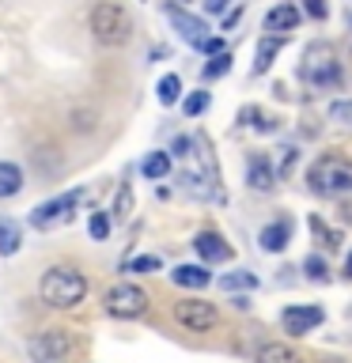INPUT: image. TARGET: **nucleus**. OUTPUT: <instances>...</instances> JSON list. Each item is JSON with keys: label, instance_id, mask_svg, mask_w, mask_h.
Instances as JSON below:
<instances>
[{"label": "nucleus", "instance_id": "obj_9", "mask_svg": "<svg viewBox=\"0 0 352 363\" xmlns=\"http://www.w3.org/2000/svg\"><path fill=\"white\" fill-rule=\"evenodd\" d=\"M167 16H170V23H175V30L186 38L193 50H201L204 42L212 38L209 34V27H204V19H197V16H189V11H182V8H175V4H167Z\"/></svg>", "mask_w": 352, "mask_h": 363}, {"label": "nucleus", "instance_id": "obj_38", "mask_svg": "<svg viewBox=\"0 0 352 363\" xmlns=\"http://www.w3.org/2000/svg\"><path fill=\"white\" fill-rule=\"evenodd\" d=\"M345 280H352V254H348V261H345Z\"/></svg>", "mask_w": 352, "mask_h": 363}, {"label": "nucleus", "instance_id": "obj_16", "mask_svg": "<svg viewBox=\"0 0 352 363\" xmlns=\"http://www.w3.org/2000/svg\"><path fill=\"white\" fill-rule=\"evenodd\" d=\"M288 235H292V227L288 220H277V223H269V227H261V250H269V254H280L284 246H288Z\"/></svg>", "mask_w": 352, "mask_h": 363}, {"label": "nucleus", "instance_id": "obj_15", "mask_svg": "<svg viewBox=\"0 0 352 363\" xmlns=\"http://www.w3.org/2000/svg\"><path fill=\"white\" fill-rule=\"evenodd\" d=\"M280 50H284V38H277V34H265V38L258 42V57H254V68H250V72H254V76L269 72V68H273V57H277Z\"/></svg>", "mask_w": 352, "mask_h": 363}, {"label": "nucleus", "instance_id": "obj_20", "mask_svg": "<svg viewBox=\"0 0 352 363\" xmlns=\"http://www.w3.org/2000/svg\"><path fill=\"white\" fill-rule=\"evenodd\" d=\"M23 242V231H19V223H11V220H0V254L11 257L19 250Z\"/></svg>", "mask_w": 352, "mask_h": 363}, {"label": "nucleus", "instance_id": "obj_25", "mask_svg": "<svg viewBox=\"0 0 352 363\" xmlns=\"http://www.w3.org/2000/svg\"><path fill=\"white\" fill-rule=\"evenodd\" d=\"M227 68H231V50L227 53H216L209 65H204V79H220V76H227Z\"/></svg>", "mask_w": 352, "mask_h": 363}, {"label": "nucleus", "instance_id": "obj_34", "mask_svg": "<svg viewBox=\"0 0 352 363\" xmlns=\"http://www.w3.org/2000/svg\"><path fill=\"white\" fill-rule=\"evenodd\" d=\"M292 163H295V147H284V152H280V174H288V170H292Z\"/></svg>", "mask_w": 352, "mask_h": 363}, {"label": "nucleus", "instance_id": "obj_6", "mask_svg": "<svg viewBox=\"0 0 352 363\" xmlns=\"http://www.w3.org/2000/svg\"><path fill=\"white\" fill-rule=\"evenodd\" d=\"M84 201V189H72V193H61V197L38 204V208L31 212V227H38V231H50V227L72 220V208Z\"/></svg>", "mask_w": 352, "mask_h": 363}, {"label": "nucleus", "instance_id": "obj_24", "mask_svg": "<svg viewBox=\"0 0 352 363\" xmlns=\"http://www.w3.org/2000/svg\"><path fill=\"white\" fill-rule=\"evenodd\" d=\"M204 110H209V91H193V95L182 99V113H186V118H197Z\"/></svg>", "mask_w": 352, "mask_h": 363}, {"label": "nucleus", "instance_id": "obj_3", "mask_svg": "<svg viewBox=\"0 0 352 363\" xmlns=\"http://www.w3.org/2000/svg\"><path fill=\"white\" fill-rule=\"evenodd\" d=\"M91 34L102 42V45H121V42H129V34H133V19H129V11L118 8V4H110V0H102V4L91 8Z\"/></svg>", "mask_w": 352, "mask_h": 363}, {"label": "nucleus", "instance_id": "obj_4", "mask_svg": "<svg viewBox=\"0 0 352 363\" xmlns=\"http://www.w3.org/2000/svg\"><path fill=\"white\" fill-rule=\"evenodd\" d=\"M303 79L311 87H337L341 84V61H337V50L329 42L307 45V53H303Z\"/></svg>", "mask_w": 352, "mask_h": 363}, {"label": "nucleus", "instance_id": "obj_18", "mask_svg": "<svg viewBox=\"0 0 352 363\" xmlns=\"http://www.w3.org/2000/svg\"><path fill=\"white\" fill-rule=\"evenodd\" d=\"M23 189V170L8 159H0V197H16Z\"/></svg>", "mask_w": 352, "mask_h": 363}, {"label": "nucleus", "instance_id": "obj_29", "mask_svg": "<svg viewBox=\"0 0 352 363\" xmlns=\"http://www.w3.org/2000/svg\"><path fill=\"white\" fill-rule=\"evenodd\" d=\"M68 125H76L79 133H87V129H95V113H87V110H76V113H68Z\"/></svg>", "mask_w": 352, "mask_h": 363}, {"label": "nucleus", "instance_id": "obj_14", "mask_svg": "<svg viewBox=\"0 0 352 363\" xmlns=\"http://www.w3.org/2000/svg\"><path fill=\"white\" fill-rule=\"evenodd\" d=\"M258 363H303V356L284 340H269V345L258 348Z\"/></svg>", "mask_w": 352, "mask_h": 363}, {"label": "nucleus", "instance_id": "obj_10", "mask_svg": "<svg viewBox=\"0 0 352 363\" xmlns=\"http://www.w3.org/2000/svg\"><path fill=\"white\" fill-rule=\"evenodd\" d=\"M322 318H326V311L322 306H284V314H280V322H284V329L288 333H311L314 325H322Z\"/></svg>", "mask_w": 352, "mask_h": 363}, {"label": "nucleus", "instance_id": "obj_21", "mask_svg": "<svg viewBox=\"0 0 352 363\" xmlns=\"http://www.w3.org/2000/svg\"><path fill=\"white\" fill-rule=\"evenodd\" d=\"M155 95H159V102H163V106H175V102L182 99V79H178L175 72H167L163 79H159Z\"/></svg>", "mask_w": 352, "mask_h": 363}, {"label": "nucleus", "instance_id": "obj_5", "mask_svg": "<svg viewBox=\"0 0 352 363\" xmlns=\"http://www.w3.org/2000/svg\"><path fill=\"white\" fill-rule=\"evenodd\" d=\"M175 322L189 333H209V329L220 325V311L204 299H178L175 303Z\"/></svg>", "mask_w": 352, "mask_h": 363}, {"label": "nucleus", "instance_id": "obj_27", "mask_svg": "<svg viewBox=\"0 0 352 363\" xmlns=\"http://www.w3.org/2000/svg\"><path fill=\"white\" fill-rule=\"evenodd\" d=\"M87 231H91V238H106L110 235V216L106 212H91V223H87Z\"/></svg>", "mask_w": 352, "mask_h": 363}, {"label": "nucleus", "instance_id": "obj_36", "mask_svg": "<svg viewBox=\"0 0 352 363\" xmlns=\"http://www.w3.org/2000/svg\"><path fill=\"white\" fill-rule=\"evenodd\" d=\"M189 136H178V140H175V147H170V152H175V155H189Z\"/></svg>", "mask_w": 352, "mask_h": 363}, {"label": "nucleus", "instance_id": "obj_8", "mask_svg": "<svg viewBox=\"0 0 352 363\" xmlns=\"http://www.w3.org/2000/svg\"><path fill=\"white\" fill-rule=\"evenodd\" d=\"M106 311L114 318H141L148 311V291L136 284H114L106 291Z\"/></svg>", "mask_w": 352, "mask_h": 363}, {"label": "nucleus", "instance_id": "obj_11", "mask_svg": "<svg viewBox=\"0 0 352 363\" xmlns=\"http://www.w3.org/2000/svg\"><path fill=\"white\" fill-rule=\"evenodd\" d=\"M246 186L258 189V193H273V186H277V170L269 167L265 155H254L246 163Z\"/></svg>", "mask_w": 352, "mask_h": 363}, {"label": "nucleus", "instance_id": "obj_28", "mask_svg": "<svg viewBox=\"0 0 352 363\" xmlns=\"http://www.w3.org/2000/svg\"><path fill=\"white\" fill-rule=\"evenodd\" d=\"M129 269H133V272H155V269H163V261L152 257V254H144V257H133Z\"/></svg>", "mask_w": 352, "mask_h": 363}, {"label": "nucleus", "instance_id": "obj_23", "mask_svg": "<svg viewBox=\"0 0 352 363\" xmlns=\"http://www.w3.org/2000/svg\"><path fill=\"white\" fill-rule=\"evenodd\" d=\"M307 227H311V235H314L322 246H329V250L341 246V231H329V227H326L322 220H318V216H311V220H307Z\"/></svg>", "mask_w": 352, "mask_h": 363}, {"label": "nucleus", "instance_id": "obj_7", "mask_svg": "<svg viewBox=\"0 0 352 363\" xmlns=\"http://www.w3.org/2000/svg\"><path fill=\"white\" fill-rule=\"evenodd\" d=\"M27 352L34 363H68V352H72L68 329H45L42 337H31Z\"/></svg>", "mask_w": 352, "mask_h": 363}, {"label": "nucleus", "instance_id": "obj_22", "mask_svg": "<svg viewBox=\"0 0 352 363\" xmlns=\"http://www.w3.org/2000/svg\"><path fill=\"white\" fill-rule=\"evenodd\" d=\"M141 170H144L148 178H155V182H159V178H167V174H170V155L152 152V155L144 159V167H141Z\"/></svg>", "mask_w": 352, "mask_h": 363}, {"label": "nucleus", "instance_id": "obj_33", "mask_svg": "<svg viewBox=\"0 0 352 363\" xmlns=\"http://www.w3.org/2000/svg\"><path fill=\"white\" fill-rule=\"evenodd\" d=\"M201 53H209V57H216V53H227V45H224V38H209L201 45Z\"/></svg>", "mask_w": 352, "mask_h": 363}, {"label": "nucleus", "instance_id": "obj_35", "mask_svg": "<svg viewBox=\"0 0 352 363\" xmlns=\"http://www.w3.org/2000/svg\"><path fill=\"white\" fill-rule=\"evenodd\" d=\"M227 4H231V0H204V11H209V16H220Z\"/></svg>", "mask_w": 352, "mask_h": 363}, {"label": "nucleus", "instance_id": "obj_1", "mask_svg": "<svg viewBox=\"0 0 352 363\" xmlns=\"http://www.w3.org/2000/svg\"><path fill=\"white\" fill-rule=\"evenodd\" d=\"M38 291H42V299L50 306H57V311H72V306H79V303H84V295H87V277L79 269L53 265L42 277Z\"/></svg>", "mask_w": 352, "mask_h": 363}, {"label": "nucleus", "instance_id": "obj_19", "mask_svg": "<svg viewBox=\"0 0 352 363\" xmlns=\"http://www.w3.org/2000/svg\"><path fill=\"white\" fill-rule=\"evenodd\" d=\"M220 288L224 291H250V288H258V277L250 269H235V272H224L220 277Z\"/></svg>", "mask_w": 352, "mask_h": 363}, {"label": "nucleus", "instance_id": "obj_13", "mask_svg": "<svg viewBox=\"0 0 352 363\" xmlns=\"http://www.w3.org/2000/svg\"><path fill=\"white\" fill-rule=\"evenodd\" d=\"M170 280H175L178 288L201 291V288H209V284H212V272L204 265H178V269H170Z\"/></svg>", "mask_w": 352, "mask_h": 363}, {"label": "nucleus", "instance_id": "obj_31", "mask_svg": "<svg viewBox=\"0 0 352 363\" xmlns=\"http://www.w3.org/2000/svg\"><path fill=\"white\" fill-rule=\"evenodd\" d=\"M329 118H334V121H352V99L334 102V106H329Z\"/></svg>", "mask_w": 352, "mask_h": 363}, {"label": "nucleus", "instance_id": "obj_26", "mask_svg": "<svg viewBox=\"0 0 352 363\" xmlns=\"http://www.w3.org/2000/svg\"><path fill=\"white\" fill-rule=\"evenodd\" d=\"M303 272H307V280H318V284L329 280V269H326V261L318 257V254H311V257L303 261Z\"/></svg>", "mask_w": 352, "mask_h": 363}, {"label": "nucleus", "instance_id": "obj_32", "mask_svg": "<svg viewBox=\"0 0 352 363\" xmlns=\"http://www.w3.org/2000/svg\"><path fill=\"white\" fill-rule=\"evenodd\" d=\"M303 11H307L311 19H326V16H329L326 0H303Z\"/></svg>", "mask_w": 352, "mask_h": 363}, {"label": "nucleus", "instance_id": "obj_12", "mask_svg": "<svg viewBox=\"0 0 352 363\" xmlns=\"http://www.w3.org/2000/svg\"><path fill=\"white\" fill-rule=\"evenodd\" d=\"M193 250H197L204 261H227L231 257V246H227L216 231H201L197 238H193Z\"/></svg>", "mask_w": 352, "mask_h": 363}, {"label": "nucleus", "instance_id": "obj_37", "mask_svg": "<svg viewBox=\"0 0 352 363\" xmlns=\"http://www.w3.org/2000/svg\"><path fill=\"white\" fill-rule=\"evenodd\" d=\"M235 23H238V8H235V11H231V16H227V19H224V30H231V27H235Z\"/></svg>", "mask_w": 352, "mask_h": 363}, {"label": "nucleus", "instance_id": "obj_17", "mask_svg": "<svg viewBox=\"0 0 352 363\" xmlns=\"http://www.w3.org/2000/svg\"><path fill=\"white\" fill-rule=\"evenodd\" d=\"M295 23H299V8H295V4H277L265 16V30H273L280 38V30H292Z\"/></svg>", "mask_w": 352, "mask_h": 363}, {"label": "nucleus", "instance_id": "obj_30", "mask_svg": "<svg viewBox=\"0 0 352 363\" xmlns=\"http://www.w3.org/2000/svg\"><path fill=\"white\" fill-rule=\"evenodd\" d=\"M129 208H133V189L129 186H121V193H118V204H114V216H129Z\"/></svg>", "mask_w": 352, "mask_h": 363}, {"label": "nucleus", "instance_id": "obj_2", "mask_svg": "<svg viewBox=\"0 0 352 363\" xmlns=\"http://www.w3.org/2000/svg\"><path fill=\"white\" fill-rule=\"evenodd\" d=\"M307 186L318 197H345V193H352V163L341 155L314 159V167L307 170Z\"/></svg>", "mask_w": 352, "mask_h": 363}]
</instances>
